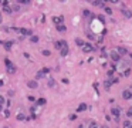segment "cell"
Wrapping results in <instances>:
<instances>
[{"instance_id":"cell-23","label":"cell","mask_w":132,"mask_h":128,"mask_svg":"<svg viewBox=\"0 0 132 128\" xmlns=\"http://www.w3.org/2000/svg\"><path fill=\"white\" fill-rule=\"evenodd\" d=\"M124 128H132V124L129 120H125V123H124Z\"/></svg>"},{"instance_id":"cell-43","label":"cell","mask_w":132,"mask_h":128,"mask_svg":"<svg viewBox=\"0 0 132 128\" xmlns=\"http://www.w3.org/2000/svg\"><path fill=\"white\" fill-rule=\"evenodd\" d=\"M100 128H109V127H108V125H101Z\"/></svg>"},{"instance_id":"cell-46","label":"cell","mask_w":132,"mask_h":128,"mask_svg":"<svg viewBox=\"0 0 132 128\" xmlns=\"http://www.w3.org/2000/svg\"><path fill=\"white\" fill-rule=\"evenodd\" d=\"M3 128H9V127H3Z\"/></svg>"},{"instance_id":"cell-41","label":"cell","mask_w":132,"mask_h":128,"mask_svg":"<svg viewBox=\"0 0 132 128\" xmlns=\"http://www.w3.org/2000/svg\"><path fill=\"white\" fill-rule=\"evenodd\" d=\"M61 83H64V84H68V83H70V81H68V80H67V78H63V80H61Z\"/></svg>"},{"instance_id":"cell-35","label":"cell","mask_w":132,"mask_h":128,"mask_svg":"<svg viewBox=\"0 0 132 128\" xmlns=\"http://www.w3.org/2000/svg\"><path fill=\"white\" fill-rule=\"evenodd\" d=\"M90 16H91V13H90V10H84V17H87V19H88Z\"/></svg>"},{"instance_id":"cell-31","label":"cell","mask_w":132,"mask_h":128,"mask_svg":"<svg viewBox=\"0 0 132 128\" xmlns=\"http://www.w3.org/2000/svg\"><path fill=\"white\" fill-rule=\"evenodd\" d=\"M104 10H105V13H107V14H112V10H111L109 7H107V6H105V7H104Z\"/></svg>"},{"instance_id":"cell-28","label":"cell","mask_w":132,"mask_h":128,"mask_svg":"<svg viewBox=\"0 0 132 128\" xmlns=\"http://www.w3.org/2000/svg\"><path fill=\"white\" fill-rule=\"evenodd\" d=\"M111 80V84H117L118 81H119V78L118 77H112V78H109Z\"/></svg>"},{"instance_id":"cell-17","label":"cell","mask_w":132,"mask_h":128,"mask_svg":"<svg viewBox=\"0 0 132 128\" xmlns=\"http://www.w3.org/2000/svg\"><path fill=\"white\" fill-rule=\"evenodd\" d=\"M55 28H57V31H60V33H64V31L67 30L65 24H60V26H55Z\"/></svg>"},{"instance_id":"cell-33","label":"cell","mask_w":132,"mask_h":128,"mask_svg":"<svg viewBox=\"0 0 132 128\" xmlns=\"http://www.w3.org/2000/svg\"><path fill=\"white\" fill-rule=\"evenodd\" d=\"M92 87L95 88V91H97V94H100V88H98V83H94V84H92Z\"/></svg>"},{"instance_id":"cell-9","label":"cell","mask_w":132,"mask_h":128,"mask_svg":"<svg viewBox=\"0 0 132 128\" xmlns=\"http://www.w3.org/2000/svg\"><path fill=\"white\" fill-rule=\"evenodd\" d=\"M115 51H117L121 57H122V56H125V54H128V50H127L125 47H121V46H119V47H117V48H115Z\"/></svg>"},{"instance_id":"cell-45","label":"cell","mask_w":132,"mask_h":128,"mask_svg":"<svg viewBox=\"0 0 132 128\" xmlns=\"http://www.w3.org/2000/svg\"><path fill=\"white\" fill-rule=\"evenodd\" d=\"M78 128H84V125H82V124H81V125H80V127H78Z\"/></svg>"},{"instance_id":"cell-6","label":"cell","mask_w":132,"mask_h":128,"mask_svg":"<svg viewBox=\"0 0 132 128\" xmlns=\"http://www.w3.org/2000/svg\"><path fill=\"white\" fill-rule=\"evenodd\" d=\"M95 48H94V46L91 44V43H85L84 44V47H82V51L84 53H91V51H94Z\"/></svg>"},{"instance_id":"cell-15","label":"cell","mask_w":132,"mask_h":128,"mask_svg":"<svg viewBox=\"0 0 132 128\" xmlns=\"http://www.w3.org/2000/svg\"><path fill=\"white\" fill-rule=\"evenodd\" d=\"M68 53H70L68 47H63V48L60 50V54H61V57H67V56H68Z\"/></svg>"},{"instance_id":"cell-21","label":"cell","mask_w":132,"mask_h":128,"mask_svg":"<svg viewBox=\"0 0 132 128\" xmlns=\"http://www.w3.org/2000/svg\"><path fill=\"white\" fill-rule=\"evenodd\" d=\"M75 44L78 46V47H84V40H81V38H75Z\"/></svg>"},{"instance_id":"cell-14","label":"cell","mask_w":132,"mask_h":128,"mask_svg":"<svg viewBox=\"0 0 132 128\" xmlns=\"http://www.w3.org/2000/svg\"><path fill=\"white\" fill-rule=\"evenodd\" d=\"M37 107H43V105H46L47 104V100L46 98H38V100H36V103H34Z\"/></svg>"},{"instance_id":"cell-29","label":"cell","mask_w":132,"mask_h":128,"mask_svg":"<svg viewBox=\"0 0 132 128\" xmlns=\"http://www.w3.org/2000/svg\"><path fill=\"white\" fill-rule=\"evenodd\" d=\"M41 53H43V56H47V57H48V56H51V51H50V50H43Z\"/></svg>"},{"instance_id":"cell-27","label":"cell","mask_w":132,"mask_h":128,"mask_svg":"<svg viewBox=\"0 0 132 128\" xmlns=\"http://www.w3.org/2000/svg\"><path fill=\"white\" fill-rule=\"evenodd\" d=\"M129 74H131V68H127V70L122 73V76H124V77H128Z\"/></svg>"},{"instance_id":"cell-42","label":"cell","mask_w":132,"mask_h":128,"mask_svg":"<svg viewBox=\"0 0 132 128\" xmlns=\"http://www.w3.org/2000/svg\"><path fill=\"white\" fill-rule=\"evenodd\" d=\"M4 85V83H3V80H0V87H3Z\"/></svg>"},{"instance_id":"cell-7","label":"cell","mask_w":132,"mask_h":128,"mask_svg":"<svg viewBox=\"0 0 132 128\" xmlns=\"http://www.w3.org/2000/svg\"><path fill=\"white\" fill-rule=\"evenodd\" d=\"M121 11H122V16H124L125 19H131L132 17V10H129L128 7H124Z\"/></svg>"},{"instance_id":"cell-2","label":"cell","mask_w":132,"mask_h":128,"mask_svg":"<svg viewBox=\"0 0 132 128\" xmlns=\"http://www.w3.org/2000/svg\"><path fill=\"white\" fill-rule=\"evenodd\" d=\"M111 115L115 118V121H118L119 117H121V108H119L118 105H112V107H111Z\"/></svg>"},{"instance_id":"cell-26","label":"cell","mask_w":132,"mask_h":128,"mask_svg":"<svg viewBox=\"0 0 132 128\" xmlns=\"http://www.w3.org/2000/svg\"><path fill=\"white\" fill-rule=\"evenodd\" d=\"M17 3H18V4H30L31 1H30V0H18Z\"/></svg>"},{"instance_id":"cell-32","label":"cell","mask_w":132,"mask_h":128,"mask_svg":"<svg viewBox=\"0 0 132 128\" xmlns=\"http://www.w3.org/2000/svg\"><path fill=\"white\" fill-rule=\"evenodd\" d=\"M114 73H115V70H109L108 71V78H112L114 77Z\"/></svg>"},{"instance_id":"cell-22","label":"cell","mask_w":132,"mask_h":128,"mask_svg":"<svg viewBox=\"0 0 132 128\" xmlns=\"http://www.w3.org/2000/svg\"><path fill=\"white\" fill-rule=\"evenodd\" d=\"M16 118H17V120H18V121H24V120H26V117H24V114H21V113H18V114H17V117H16Z\"/></svg>"},{"instance_id":"cell-13","label":"cell","mask_w":132,"mask_h":128,"mask_svg":"<svg viewBox=\"0 0 132 128\" xmlns=\"http://www.w3.org/2000/svg\"><path fill=\"white\" fill-rule=\"evenodd\" d=\"M3 46H4V50H6V51H10V50H11V47H13V41L7 40V41H4V43H3Z\"/></svg>"},{"instance_id":"cell-20","label":"cell","mask_w":132,"mask_h":128,"mask_svg":"<svg viewBox=\"0 0 132 128\" xmlns=\"http://www.w3.org/2000/svg\"><path fill=\"white\" fill-rule=\"evenodd\" d=\"M3 10H4L7 14H13V9H11V6H10V4H9V6H4V7H3Z\"/></svg>"},{"instance_id":"cell-34","label":"cell","mask_w":132,"mask_h":128,"mask_svg":"<svg viewBox=\"0 0 132 128\" xmlns=\"http://www.w3.org/2000/svg\"><path fill=\"white\" fill-rule=\"evenodd\" d=\"M4 118H10V110H9V108L4 111Z\"/></svg>"},{"instance_id":"cell-18","label":"cell","mask_w":132,"mask_h":128,"mask_svg":"<svg viewBox=\"0 0 132 128\" xmlns=\"http://www.w3.org/2000/svg\"><path fill=\"white\" fill-rule=\"evenodd\" d=\"M54 47H55L57 50H61V48H63V41H61V40L54 41Z\"/></svg>"},{"instance_id":"cell-12","label":"cell","mask_w":132,"mask_h":128,"mask_svg":"<svg viewBox=\"0 0 132 128\" xmlns=\"http://www.w3.org/2000/svg\"><path fill=\"white\" fill-rule=\"evenodd\" d=\"M85 110H88V105L85 103H81L78 107H77V113H84Z\"/></svg>"},{"instance_id":"cell-44","label":"cell","mask_w":132,"mask_h":128,"mask_svg":"<svg viewBox=\"0 0 132 128\" xmlns=\"http://www.w3.org/2000/svg\"><path fill=\"white\" fill-rule=\"evenodd\" d=\"M1 111H3V105H0V113H1Z\"/></svg>"},{"instance_id":"cell-8","label":"cell","mask_w":132,"mask_h":128,"mask_svg":"<svg viewBox=\"0 0 132 128\" xmlns=\"http://www.w3.org/2000/svg\"><path fill=\"white\" fill-rule=\"evenodd\" d=\"M122 98H124V100H131L132 98L131 90H124V91H122Z\"/></svg>"},{"instance_id":"cell-38","label":"cell","mask_w":132,"mask_h":128,"mask_svg":"<svg viewBox=\"0 0 132 128\" xmlns=\"http://www.w3.org/2000/svg\"><path fill=\"white\" fill-rule=\"evenodd\" d=\"M27 98H28V101H34V103H36V98H34V97H33V95H28V97H27Z\"/></svg>"},{"instance_id":"cell-25","label":"cell","mask_w":132,"mask_h":128,"mask_svg":"<svg viewBox=\"0 0 132 128\" xmlns=\"http://www.w3.org/2000/svg\"><path fill=\"white\" fill-rule=\"evenodd\" d=\"M30 41H31V43H37V41H38V36H31V37H30Z\"/></svg>"},{"instance_id":"cell-37","label":"cell","mask_w":132,"mask_h":128,"mask_svg":"<svg viewBox=\"0 0 132 128\" xmlns=\"http://www.w3.org/2000/svg\"><path fill=\"white\" fill-rule=\"evenodd\" d=\"M7 94H9V97H13V95H14V90H9Z\"/></svg>"},{"instance_id":"cell-19","label":"cell","mask_w":132,"mask_h":128,"mask_svg":"<svg viewBox=\"0 0 132 128\" xmlns=\"http://www.w3.org/2000/svg\"><path fill=\"white\" fill-rule=\"evenodd\" d=\"M88 128H100V125H98V123H97V121H94V120H92V121H90V123H88Z\"/></svg>"},{"instance_id":"cell-10","label":"cell","mask_w":132,"mask_h":128,"mask_svg":"<svg viewBox=\"0 0 132 128\" xmlns=\"http://www.w3.org/2000/svg\"><path fill=\"white\" fill-rule=\"evenodd\" d=\"M92 3V6H95V7H105V1H101V0H92L91 1Z\"/></svg>"},{"instance_id":"cell-39","label":"cell","mask_w":132,"mask_h":128,"mask_svg":"<svg viewBox=\"0 0 132 128\" xmlns=\"http://www.w3.org/2000/svg\"><path fill=\"white\" fill-rule=\"evenodd\" d=\"M70 120H71V121H74V120H77V115H75V114H73V115H70Z\"/></svg>"},{"instance_id":"cell-40","label":"cell","mask_w":132,"mask_h":128,"mask_svg":"<svg viewBox=\"0 0 132 128\" xmlns=\"http://www.w3.org/2000/svg\"><path fill=\"white\" fill-rule=\"evenodd\" d=\"M3 104H4V97L0 95V105H3Z\"/></svg>"},{"instance_id":"cell-5","label":"cell","mask_w":132,"mask_h":128,"mask_svg":"<svg viewBox=\"0 0 132 128\" xmlns=\"http://www.w3.org/2000/svg\"><path fill=\"white\" fill-rule=\"evenodd\" d=\"M53 21H54L55 26L64 24V16H54V17H53Z\"/></svg>"},{"instance_id":"cell-1","label":"cell","mask_w":132,"mask_h":128,"mask_svg":"<svg viewBox=\"0 0 132 128\" xmlns=\"http://www.w3.org/2000/svg\"><path fill=\"white\" fill-rule=\"evenodd\" d=\"M4 64H6L7 73H10V74H14V73H16V70H17V68H16V66L10 61V58H7V57H6V58H4Z\"/></svg>"},{"instance_id":"cell-24","label":"cell","mask_w":132,"mask_h":128,"mask_svg":"<svg viewBox=\"0 0 132 128\" xmlns=\"http://www.w3.org/2000/svg\"><path fill=\"white\" fill-rule=\"evenodd\" d=\"M48 87H54L55 85V81H54V78H48Z\"/></svg>"},{"instance_id":"cell-4","label":"cell","mask_w":132,"mask_h":128,"mask_svg":"<svg viewBox=\"0 0 132 128\" xmlns=\"http://www.w3.org/2000/svg\"><path fill=\"white\" fill-rule=\"evenodd\" d=\"M109 58L112 60V63H119V61H121V56H119L115 50H112V51L109 53Z\"/></svg>"},{"instance_id":"cell-36","label":"cell","mask_w":132,"mask_h":128,"mask_svg":"<svg viewBox=\"0 0 132 128\" xmlns=\"http://www.w3.org/2000/svg\"><path fill=\"white\" fill-rule=\"evenodd\" d=\"M127 115H128L129 118H132V107L129 108V110H128V111H127Z\"/></svg>"},{"instance_id":"cell-16","label":"cell","mask_w":132,"mask_h":128,"mask_svg":"<svg viewBox=\"0 0 132 128\" xmlns=\"http://www.w3.org/2000/svg\"><path fill=\"white\" fill-rule=\"evenodd\" d=\"M111 85H112V84H111V80H109V78L104 81V88H105L107 91H109V88H111Z\"/></svg>"},{"instance_id":"cell-30","label":"cell","mask_w":132,"mask_h":128,"mask_svg":"<svg viewBox=\"0 0 132 128\" xmlns=\"http://www.w3.org/2000/svg\"><path fill=\"white\" fill-rule=\"evenodd\" d=\"M0 4L4 7V6H9V4H10V1H7V0H0Z\"/></svg>"},{"instance_id":"cell-11","label":"cell","mask_w":132,"mask_h":128,"mask_svg":"<svg viewBox=\"0 0 132 128\" xmlns=\"http://www.w3.org/2000/svg\"><path fill=\"white\" fill-rule=\"evenodd\" d=\"M27 87H28V88H34V90H36V88L38 87V83H37L36 80H30V81H27Z\"/></svg>"},{"instance_id":"cell-3","label":"cell","mask_w":132,"mask_h":128,"mask_svg":"<svg viewBox=\"0 0 132 128\" xmlns=\"http://www.w3.org/2000/svg\"><path fill=\"white\" fill-rule=\"evenodd\" d=\"M48 73H50V68H48V67H44V68H41V70H40V71L36 74V81H37V80H40V78H43V77H46Z\"/></svg>"}]
</instances>
